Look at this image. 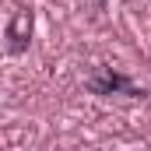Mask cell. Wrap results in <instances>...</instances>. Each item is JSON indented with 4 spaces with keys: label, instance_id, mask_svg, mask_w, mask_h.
Masks as SVG:
<instances>
[{
    "label": "cell",
    "instance_id": "6da1fadb",
    "mask_svg": "<svg viewBox=\"0 0 151 151\" xmlns=\"http://www.w3.org/2000/svg\"><path fill=\"white\" fill-rule=\"evenodd\" d=\"M91 91H99V95H109V91H127V95H144V91H137L127 77L113 74V70H102V74L91 81Z\"/></svg>",
    "mask_w": 151,
    "mask_h": 151
},
{
    "label": "cell",
    "instance_id": "7a4b0ae2",
    "mask_svg": "<svg viewBox=\"0 0 151 151\" xmlns=\"http://www.w3.org/2000/svg\"><path fill=\"white\" fill-rule=\"evenodd\" d=\"M102 4H106V0H102Z\"/></svg>",
    "mask_w": 151,
    "mask_h": 151
}]
</instances>
